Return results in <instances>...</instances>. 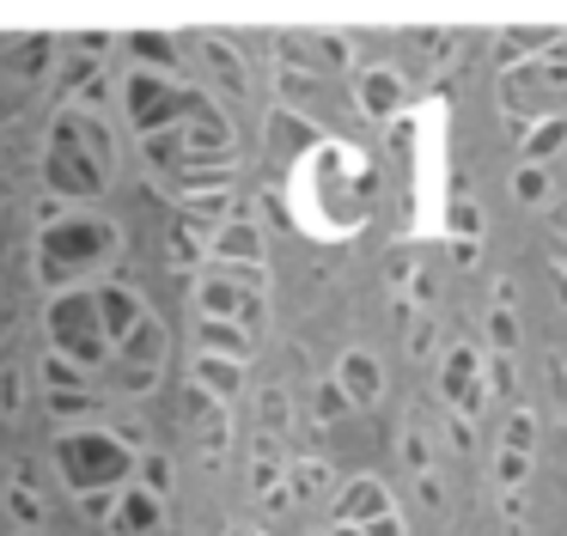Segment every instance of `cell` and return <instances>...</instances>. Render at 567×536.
I'll use <instances>...</instances> for the list:
<instances>
[{
  "mask_svg": "<svg viewBox=\"0 0 567 536\" xmlns=\"http://www.w3.org/2000/svg\"><path fill=\"white\" fill-rule=\"evenodd\" d=\"M68 457H86V463H80V482H99V475H104V482H116V475H123V451H116V445H104V439H86V445H68Z\"/></svg>",
  "mask_w": 567,
  "mask_h": 536,
  "instance_id": "6da1fadb",
  "label": "cell"
},
{
  "mask_svg": "<svg viewBox=\"0 0 567 536\" xmlns=\"http://www.w3.org/2000/svg\"><path fill=\"white\" fill-rule=\"evenodd\" d=\"M202 372H208V378H214V384H220V390H233V384H238V378L226 372V360H202Z\"/></svg>",
  "mask_w": 567,
  "mask_h": 536,
  "instance_id": "7a4b0ae2",
  "label": "cell"
}]
</instances>
